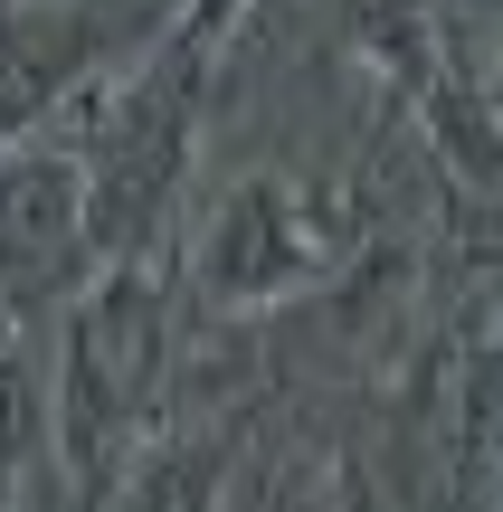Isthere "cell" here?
I'll return each instance as SVG.
<instances>
[{
    "mask_svg": "<svg viewBox=\"0 0 503 512\" xmlns=\"http://www.w3.org/2000/svg\"><path fill=\"white\" fill-rule=\"evenodd\" d=\"M200 76L209 57H190L162 29L57 114V133L86 162L95 266H162L171 209H181V181H190V143H200Z\"/></svg>",
    "mask_w": 503,
    "mask_h": 512,
    "instance_id": "1",
    "label": "cell"
},
{
    "mask_svg": "<svg viewBox=\"0 0 503 512\" xmlns=\"http://www.w3.org/2000/svg\"><path fill=\"white\" fill-rule=\"evenodd\" d=\"M171 399V285L162 266H105L67 304L57 342V475L67 503L95 512L124 484V465L162 437Z\"/></svg>",
    "mask_w": 503,
    "mask_h": 512,
    "instance_id": "2",
    "label": "cell"
},
{
    "mask_svg": "<svg viewBox=\"0 0 503 512\" xmlns=\"http://www.w3.org/2000/svg\"><path fill=\"white\" fill-rule=\"evenodd\" d=\"M361 247V219L342 190L304 171H247L190 238V294L209 313H276L295 294L333 285Z\"/></svg>",
    "mask_w": 503,
    "mask_h": 512,
    "instance_id": "3",
    "label": "cell"
},
{
    "mask_svg": "<svg viewBox=\"0 0 503 512\" xmlns=\"http://www.w3.org/2000/svg\"><path fill=\"white\" fill-rule=\"evenodd\" d=\"M95 228H86V162L67 133H29L0 152V313L10 323H67V304L95 285Z\"/></svg>",
    "mask_w": 503,
    "mask_h": 512,
    "instance_id": "4",
    "label": "cell"
},
{
    "mask_svg": "<svg viewBox=\"0 0 503 512\" xmlns=\"http://www.w3.org/2000/svg\"><path fill=\"white\" fill-rule=\"evenodd\" d=\"M114 67H124V10H105V0H10L0 10V152L48 133Z\"/></svg>",
    "mask_w": 503,
    "mask_h": 512,
    "instance_id": "5",
    "label": "cell"
},
{
    "mask_svg": "<svg viewBox=\"0 0 503 512\" xmlns=\"http://www.w3.org/2000/svg\"><path fill=\"white\" fill-rule=\"evenodd\" d=\"M228 465L238 427H162L95 512H228Z\"/></svg>",
    "mask_w": 503,
    "mask_h": 512,
    "instance_id": "6",
    "label": "cell"
},
{
    "mask_svg": "<svg viewBox=\"0 0 503 512\" xmlns=\"http://www.w3.org/2000/svg\"><path fill=\"white\" fill-rule=\"evenodd\" d=\"M323 10H333V29L352 38V57H361V67H371L409 114H418V95H428L437 76H447V57H456L447 29L428 19V0H323Z\"/></svg>",
    "mask_w": 503,
    "mask_h": 512,
    "instance_id": "7",
    "label": "cell"
},
{
    "mask_svg": "<svg viewBox=\"0 0 503 512\" xmlns=\"http://www.w3.org/2000/svg\"><path fill=\"white\" fill-rule=\"evenodd\" d=\"M38 465H57V389L38 370V332L0 313V494Z\"/></svg>",
    "mask_w": 503,
    "mask_h": 512,
    "instance_id": "8",
    "label": "cell"
},
{
    "mask_svg": "<svg viewBox=\"0 0 503 512\" xmlns=\"http://www.w3.org/2000/svg\"><path fill=\"white\" fill-rule=\"evenodd\" d=\"M247 10H257V0H181V10H171V38H181L190 57H219V38L238 29Z\"/></svg>",
    "mask_w": 503,
    "mask_h": 512,
    "instance_id": "9",
    "label": "cell"
},
{
    "mask_svg": "<svg viewBox=\"0 0 503 512\" xmlns=\"http://www.w3.org/2000/svg\"><path fill=\"white\" fill-rule=\"evenodd\" d=\"M0 10H10V0H0Z\"/></svg>",
    "mask_w": 503,
    "mask_h": 512,
    "instance_id": "10",
    "label": "cell"
}]
</instances>
